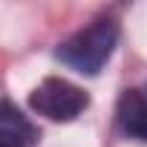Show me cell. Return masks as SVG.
Masks as SVG:
<instances>
[{"label": "cell", "mask_w": 147, "mask_h": 147, "mask_svg": "<svg viewBox=\"0 0 147 147\" xmlns=\"http://www.w3.org/2000/svg\"><path fill=\"white\" fill-rule=\"evenodd\" d=\"M115 43H118V23L110 18H98L87 29L63 40L58 49V58L81 75H98L101 66L110 61Z\"/></svg>", "instance_id": "6da1fadb"}, {"label": "cell", "mask_w": 147, "mask_h": 147, "mask_svg": "<svg viewBox=\"0 0 147 147\" xmlns=\"http://www.w3.org/2000/svg\"><path fill=\"white\" fill-rule=\"evenodd\" d=\"M29 107L49 121H72L90 107V95L66 78H43L32 90Z\"/></svg>", "instance_id": "7a4b0ae2"}, {"label": "cell", "mask_w": 147, "mask_h": 147, "mask_svg": "<svg viewBox=\"0 0 147 147\" xmlns=\"http://www.w3.org/2000/svg\"><path fill=\"white\" fill-rule=\"evenodd\" d=\"M118 127L138 141H147V98L138 90H124L115 107Z\"/></svg>", "instance_id": "3957f363"}, {"label": "cell", "mask_w": 147, "mask_h": 147, "mask_svg": "<svg viewBox=\"0 0 147 147\" xmlns=\"http://www.w3.org/2000/svg\"><path fill=\"white\" fill-rule=\"evenodd\" d=\"M0 130L18 133L20 138H23V136H32V127L26 124V118L20 115V110L12 107L9 101H0Z\"/></svg>", "instance_id": "277c9868"}, {"label": "cell", "mask_w": 147, "mask_h": 147, "mask_svg": "<svg viewBox=\"0 0 147 147\" xmlns=\"http://www.w3.org/2000/svg\"><path fill=\"white\" fill-rule=\"evenodd\" d=\"M0 147H26L23 138L18 133H9V130H0Z\"/></svg>", "instance_id": "5b68a950"}]
</instances>
